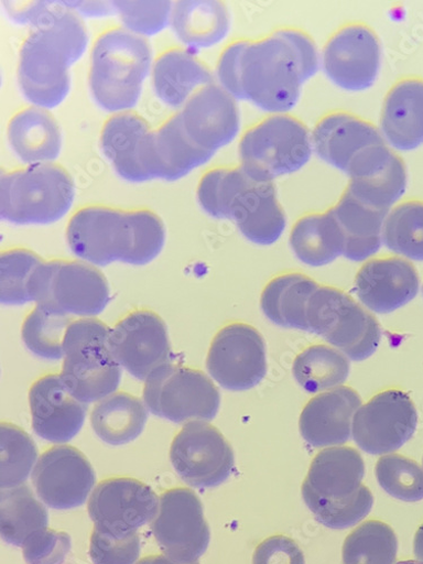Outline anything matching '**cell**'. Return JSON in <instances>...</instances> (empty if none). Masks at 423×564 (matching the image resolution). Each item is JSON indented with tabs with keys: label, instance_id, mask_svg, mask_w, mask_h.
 Returning <instances> with one entry per match:
<instances>
[{
	"label": "cell",
	"instance_id": "obj_1",
	"mask_svg": "<svg viewBox=\"0 0 423 564\" xmlns=\"http://www.w3.org/2000/svg\"><path fill=\"white\" fill-rule=\"evenodd\" d=\"M318 66L312 39L302 31L282 29L258 41L229 44L219 57L217 75L234 99L284 115L296 107L303 85Z\"/></svg>",
	"mask_w": 423,
	"mask_h": 564
},
{
	"label": "cell",
	"instance_id": "obj_2",
	"mask_svg": "<svg viewBox=\"0 0 423 564\" xmlns=\"http://www.w3.org/2000/svg\"><path fill=\"white\" fill-rule=\"evenodd\" d=\"M18 24L34 29L24 40L18 65L23 96L35 107L53 109L70 90V67L86 52L88 36L73 2H3Z\"/></svg>",
	"mask_w": 423,
	"mask_h": 564
},
{
	"label": "cell",
	"instance_id": "obj_3",
	"mask_svg": "<svg viewBox=\"0 0 423 564\" xmlns=\"http://www.w3.org/2000/svg\"><path fill=\"white\" fill-rule=\"evenodd\" d=\"M66 239L70 251L91 265H145L163 251L166 230L161 217L148 209L88 206L73 215Z\"/></svg>",
	"mask_w": 423,
	"mask_h": 564
},
{
	"label": "cell",
	"instance_id": "obj_4",
	"mask_svg": "<svg viewBox=\"0 0 423 564\" xmlns=\"http://www.w3.org/2000/svg\"><path fill=\"white\" fill-rule=\"evenodd\" d=\"M198 202L212 217L237 224L258 246L275 243L286 228L272 182H258L239 167L208 171L198 185Z\"/></svg>",
	"mask_w": 423,
	"mask_h": 564
},
{
	"label": "cell",
	"instance_id": "obj_5",
	"mask_svg": "<svg viewBox=\"0 0 423 564\" xmlns=\"http://www.w3.org/2000/svg\"><path fill=\"white\" fill-rule=\"evenodd\" d=\"M364 477L365 463L358 451L341 446L318 453L302 487L303 499L317 522L345 530L362 521L373 505Z\"/></svg>",
	"mask_w": 423,
	"mask_h": 564
},
{
	"label": "cell",
	"instance_id": "obj_6",
	"mask_svg": "<svg viewBox=\"0 0 423 564\" xmlns=\"http://www.w3.org/2000/svg\"><path fill=\"white\" fill-rule=\"evenodd\" d=\"M151 66L152 51L145 37L122 28L106 31L91 50L93 99L107 111H128L138 104Z\"/></svg>",
	"mask_w": 423,
	"mask_h": 564
},
{
	"label": "cell",
	"instance_id": "obj_7",
	"mask_svg": "<svg viewBox=\"0 0 423 564\" xmlns=\"http://www.w3.org/2000/svg\"><path fill=\"white\" fill-rule=\"evenodd\" d=\"M111 328L102 321L84 317L68 327L61 378L80 402H99L117 392L122 367L109 343Z\"/></svg>",
	"mask_w": 423,
	"mask_h": 564
},
{
	"label": "cell",
	"instance_id": "obj_8",
	"mask_svg": "<svg viewBox=\"0 0 423 564\" xmlns=\"http://www.w3.org/2000/svg\"><path fill=\"white\" fill-rule=\"evenodd\" d=\"M75 184L53 163L30 165L0 180V215L17 225H45L62 219L72 208Z\"/></svg>",
	"mask_w": 423,
	"mask_h": 564
},
{
	"label": "cell",
	"instance_id": "obj_9",
	"mask_svg": "<svg viewBox=\"0 0 423 564\" xmlns=\"http://www.w3.org/2000/svg\"><path fill=\"white\" fill-rule=\"evenodd\" d=\"M312 137L302 121L290 115H272L241 138V167L258 182L288 175L311 160Z\"/></svg>",
	"mask_w": 423,
	"mask_h": 564
},
{
	"label": "cell",
	"instance_id": "obj_10",
	"mask_svg": "<svg viewBox=\"0 0 423 564\" xmlns=\"http://www.w3.org/2000/svg\"><path fill=\"white\" fill-rule=\"evenodd\" d=\"M308 333L321 336L355 361L378 350L382 334L378 321L346 293L319 286L307 307Z\"/></svg>",
	"mask_w": 423,
	"mask_h": 564
},
{
	"label": "cell",
	"instance_id": "obj_11",
	"mask_svg": "<svg viewBox=\"0 0 423 564\" xmlns=\"http://www.w3.org/2000/svg\"><path fill=\"white\" fill-rule=\"evenodd\" d=\"M111 301L109 282L84 261L54 260L41 265L34 288L36 306L65 316L93 317Z\"/></svg>",
	"mask_w": 423,
	"mask_h": 564
},
{
	"label": "cell",
	"instance_id": "obj_12",
	"mask_svg": "<svg viewBox=\"0 0 423 564\" xmlns=\"http://www.w3.org/2000/svg\"><path fill=\"white\" fill-rule=\"evenodd\" d=\"M144 402L150 412L174 423L212 421L220 406V394L198 369L167 364L145 381Z\"/></svg>",
	"mask_w": 423,
	"mask_h": 564
},
{
	"label": "cell",
	"instance_id": "obj_13",
	"mask_svg": "<svg viewBox=\"0 0 423 564\" xmlns=\"http://www.w3.org/2000/svg\"><path fill=\"white\" fill-rule=\"evenodd\" d=\"M170 459L178 477L198 489L223 485L235 467L231 446L206 421L185 423L171 444Z\"/></svg>",
	"mask_w": 423,
	"mask_h": 564
},
{
	"label": "cell",
	"instance_id": "obj_14",
	"mask_svg": "<svg viewBox=\"0 0 423 564\" xmlns=\"http://www.w3.org/2000/svg\"><path fill=\"white\" fill-rule=\"evenodd\" d=\"M210 378L223 389L248 391L265 378V344L256 327L231 323L215 336L207 356Z\"/></svg>",
	"mask_w": 423,
	"mask_h": 564
},
{
	"label": "cell",
	"instance_id": "obj_15",
	"mask_svg": "<svg viewBox=\"0 0 423 564\" xmlns=\"http://www.w3.org/2000/svg\"><path fill=\"white\" fill-rule=\"evenodd\" d=\"M152 531L165 555L181 563L197 562L210 542L202 500L186 488L171 489L161 496Z\"/></svg>",
	"mask_w": 423,
	"mask_h": 564
},
{
	"label": "cell",
	"instance_id": "obj_16",
	"mask_svg": "<svg viewBox=\"0 0 423 564\" xmlns=\"http://www.w3.org/2000/svg\"><path fill=\"white\" fill-rule=\"evenodd\" d=\"M160 499L148 485L131 478L102 481L88 501V514L96 529L116 538L134 534L153 522Z\"/></svg>",
	"mask_w": 423,
	"mask_h": 564
},
{
	"label": "cell",
	"instance_id": "obj_17",
	"mask_svg": "<svg viewBox=\"0 0 423 564\" xmlns=\"http://www.w3.org/2000/svg\"><path fill=\"white\" fill-rule=\"evenodd\" d=\"M416 426L417 412L410 397L400 390H388L358 409L352 437L364 452L384 455L408 443Z\"/></svg>",
	"mask_w": 423,
	"mask_h": 564
},
{
	"label": "cell",
	"instance_id": "obj_18",
	"mask_svg": "<svg viewBox=\"0 0 423 564\" xmlns=\"http://www.w3.org/2000/svg\"><path fill=\"white\" fill-rule=\"evenodd\" d=\"M109 343L119 365L140 381H147L171 362L167 326L152 311H135L124 316L111 328Z\"/></svg>",
	"mask_w": 423,
	"mask_h": 564
},
{
	"label": "cell",
	"instance_id": "obj_19",
	"mask_svg": "<svg viewBox=\"0 0 423 564\" xmlns=\"http://www.w3.org/2000/svg\"><path fill=\"white\" fill-rule=\"evenodd\" d=\"M322 65L327 78L338 87L352 91L367 89L380 74V40L365 24L345 25L325 44Z\"/></svg>",
	"mask_w": 423,
	"mask_h": 564
},
{
	"label": "cell",
	"instance_id": "obj_20",
	"mask_svg": "<svg viewBox=\"0 0 423 564\" xmlns=\"http://www.w3.org/2000/svg\"><path fill=\"white\" fill-rule=\"evenodd\" d=\"M32 482L43 503L56 510H69L86 502L97 476L82 452L59 445L39 457Z\"/></svg>",
	"mask_w": 423,
	"mask_h": 564
},
{
	"label": "cell",
	"instance_id": "obj_21",
	"mask_svg": "<svg viewBox=\"0 0 423 564\" xmlns=\"http://www.w3.org/2000/svg\"><path fill=\"white\" fill-rule=\"evenodd\" d=\"M100 143L122 178L130 182L158 178L154 130L143 117L130 111L116 113L106 121Z\"/></svg>",
	"mask_w": 423,
	"mask_h": 564
},
{
	"label": "cell",
	"instance_id": "obj_22",
	"mask_svg": "<svg viewBox=\"0 0 423 564\" xmlns=\"http://www.w3.org/2000/svg\"><path fill=\"white\" fill-rule=\"evenodd\" d=\"M182 126L195 143L214 153L231 143L240 130V111L221 86L199 88L177 113Z\"/></svg>",
	"mask_w": 423,
	"mask_h": 564
},
{
	"label": "cell",
	"instance_id": "obj_23",
	"mask_svg": "<svg viewBox=\"0 0 423 564\" xmlns=\"http://www.w3.org/2000/svg\"><path fill=\"white\" fill-rule=\"evenodd\" d=\"M32 429L42 440L65 444L82 431L87 404L80 402L63 382L50 373L35 381L29 392Z\"/></svg>",
	"mask_w": 423,
	"mask_h": 564
},
{
	"label": "cell",
	"instance_id": "obj_24",
	"mask_svg": "<svg viewBox=\"0 0 423 564\" xmlns=\"http://www.w3.org/2000/svg\"><path fill=\"white\" fill-rule=\"evenodd\" d=\"M346 174L349 176L346 191L373 209L389 212L406 191L405 165L387 144L360 153Z\"/></svg>",
	"mask_w": 423,
	"mask_h": 564
},
{
	"label": "cell",
	"instance_id": "obj_25",
	"mask_svg": "<svg viewBox=\"0 0 423 564\" xmlns=\"http://www.w3.org/2000/svg\"><path fill=\"white\" fill-rule=\"evenodd\" d=\"M414 267L400 258L376 259L357 273L355 291L368 310L389 314L410 303L419 292Z\"/></svg>",
	"mask_w": 423,
	"mask_h": 564
},
{
	"label": "cell",
	"instance_id": "obj_26",
	"mask_svg": "<svg viewBox=\"0 0 423 564\" xmlns=\"http://www.w3.org/2000/svg\"><path fill=\"white\" fill-rule=\"evenodd\" d=\"M312 143L324 162L345 173L360 153L387 144L378 128L348 112L323 117L313 130Z\"/></svg>",
	"mask_w": 423,
	"mask_h": 564
},
{
	"label": "cell",
	"instance_id": "obj_27",
	"mask_svg": "<svg viewBox=\"0 0 423 564\" xmlns=\"http://www.w3.org/2000/svg\"><path fill=\"white\" fill-rule=\"evenodd\" d=\"M361 406L359 394L346 387L326 391L312 399L300 417V431L315 448L346 444L352 435V422Z\"/></svg>",
	"mask_w": 423,
	"mask_h": 564
},
{
	"label": "cell",
	"instance_id": "obj_28",
	"mask_svg": "<svg viewBox=\"0 0 423 564\" xmlns=\"http://www.w3.org/2000/svg\"><path fill=\"white\" fill-rule=\"evenodd\" d=\"M381 130L395 150L408 152L423 144V80L403 79L387 94Z\"/></svg>",
	"mask_w": 423,
	"mask_h": 564
},
{
	"label": "cell",
	"instance_id": "obj_29",
	"mask_svg": "<svg viewBox=\"0 0 423 564\" xmlns=\"http://www.w3.org/2000/svg\"><path fill=\"white\" fill-rule=\"evenodd\" d=\"M8 139L15 155L30 165L52 163L63 149L57 120L39 107L25 108L11 119Z\"/></svg>",
	"mask_w": 423,
	"mask_h": 564
},
{
	"label": "cell",
	"instance_id": "obj_30",
	"mask_svg": "<svg viewBox=\"0 0 423 564\" xmlns=\"http://www.w3.org/2000/svg\"><path fill=\"white\" fill-rule=\"evenodd\" d=\"M213 83L208 67L189 51L172 48L163 53L153 67V84L159 99L180 108L202 87Z\"/></svg>",
	"mask_w": 423,
	"mask_h": 564
},
{
	"label": "cell",
	"instance_id": "obj_31",
	"mask_svg": "<svg viewBox=\"0 0 423 564\" xmlns=\"http://www.w3.org/2000/svg\"><path fill=\"white\" fill-rule=\"evenodd\" d=\"M332 210L341 229L344 256L348 260L359 262L379 252L389 212L373 209L358 202L347 191Z\"/></svg>",
	"mask_w": 423,
	"mask_h": 564
},
{
	"label": "cell",
	"instance_id": "obj_32",
	"mask_svg": "<svg viewBox=\"0 0 423 564\" xmlns=\"http://www.w3.org/2000/svg\"><path fill=\"white\" fill-rule=\"evenodd\" d=\"M171 25L191 50H205L223 41L230 28L225 4L215 0H181L173 6Z\"/></svg>",
	"mask_w": 423,
	"mask_h": 564
},
{
	"label": "cell",
	"instance_id": "obj_33",
	"mask_svg": "<svg viewBox=\"0 0 423 564\" xmlns=\"http://www.w3.org/2000/svg\"><path fill=\"white\" fill-rule=\"evenodd\" d=\"M149 412L143 400L126 392H116L93 408L90 425L106 444L122 446L143 434Z\"/></svg>",
	"mask_w": 423,
	"mask_h": 564
},
{
	"label": "cell",
	"instance_id": "obj_34",
	"mask_svg": "<svg viewBox=\"0 0 423 564\" xmlns=\"http://www.w3.org/2000/svg\"><path fill=\"white\" fill-rule=\"evenodd\" d=\"M318 288L313 279L301 273L279 275L261 295L262 312L278 326L308 333L307 307Z\"/></svg>",
	"mask_w": 423,
	"mask_h": 564
},
{
	"label": "cell",
	"instance_id": "obj_35",
	"mask_svg": "<svg viewBox=\"0 0 423 564\" xmlns=\"http://www.w3.org/2000/svg\"><path fill=\"white\" fill-rule=\"evenodd\" d=\"M295 256L311 267H323L344 256L345 240L332 209L296 221L291 234Z\"/></svg>",
	"mask_w": 423,
	"mask_h": 564
},
{
	"label": "cell",
	"instance_id": "obj_36",
	"mask_svg": "<svg viewBox=\"0 0 423 564\" xmlns=\"http://www.w3.org/2000/svg\"><path fill=\"white\" fill-rule=\"evenodd\" d=\"M154 155L158 178L173 181L207 163L214 153L195 143L176 115L154 130Z\"/></svg>",
	"mask_w": 423,
	"mask_h": 564
},
{
	"label": "cell",
	"instance_id": "obj_37",
	"mask_svg": "<svg viewBox=\"0 0 423 564\" xmlns=\"http://www.w3.org/2000/svg\"><path fill=\"white\" fill-rule=\"evenodd\" d=\"M0 507L2 538L9 544L23 546L31 535L48 529V511L35 499L29 486L4 489Z\"/></svg>",
	"mask_w": 423,
	"mask_h": 564
},
{
	"label": "cell",
	"instance_id": "obj_38",
	"mask_svg": "<svg viewBox=\"0 0 423 564\" xmlns=\"http://www.w3.org/2000/svg\"><path fill=\"white\" fill-rule=\"evenodd\" d=\"M350 364L341 351L326 346H313L301 352L293 366L294 378L308 393L332 391L343 386Z\"/></svg>",
	"mask_w": 423,
	"mask_h": 564
},
{
	"label": "cell",
	"instance_id": "obj_39",
	"mask_svg": "<svg viewBox=\"0 0 423 564\" xmlns=\"http://www.w3.org/2000/svg\"><path fill=\"white\" fill-rule=\"evenodd\" d=\"M44 261L26 249H13L0 258V300L4 305L34 302L37 272Z\"/></svg>",
	"mask_w": 423,
	"mask_h": 564
},
{
	"label": "cell",
	"instance_id": "obj_40",
	"mask_svg": "<svg viewBox=\"0 0 423 564\" xmlns=\"http://www.w3.org/2000/svg\"><path fill=\"white\" fill-rule=\"evenodd\" d=\"M398 538L386 523L368 521L345 541V564H395Z\"/></svg>",
	"mask_w": 423,
	"mask_h": 564
},
{
	"label": "cell",
	"instance_id": "obj_41",
	"mask_svg": "<svg viewBox=\"0 0 423 564\" xmlns=\"http://www.w3.org/2000/svg\"><path fill=\"white\" fill-rule=\"evenodd\" d=\"M70 316L55 314L36 306L24 319L22 340L36 357L46 360L64 358L65 337Z\"/></svg>",
	"mask_w": 423,
	"mask_h": 564
},
{
	"label": "cell",
	"instance_id": "obj_42",
	"mask_svg": "<svg viewBox=\"0 0 423 564\" xmlns=\"http://www.w3.org/2000/svg\"><path fill=\"white\" fill-rule=\"evenodd\" d=\"M0 437L2 488L23 486L39 460L36 445L28 433L10 422H2Z\"/></svg>",
	"mask_w": 423,
	"mask_h": 564
},
{
	"label": "cell",
	"instance_id": "obj_43",
	"mask_svg": "<svg viewBox=\"0 0 423 564\" xmlns=\"http://www.w3.org/2000/svg\"><path fill=\"white\" fill-rule=\"evenodd\" d=\"M383 242L394 253L423 261V203L406 202L391 210L384 224Z\"/></svg>",
	"mask_w": 423,
	"mask_h": 564
},
{
	"label": "cell",
	"instance_id": "obj_44",
	"mask_svg": "<svg viewBox=\"0 0 423 564\" xmlns=\"http://www.w3.org/2000/svg\"><path fill=\"white\" fill-rule=\"evenodd\" d=\"M380 486L390 496L404 502L423 499V468L398 454L382 456L375 467Z\"/></svg>",
	"mask_w": 423,
	"mask_h": 564
},
{
	"label": "cell",
	"instance_id": "obj_45",
	"mask_svg": "<svg viewBox=\"0 0 423 564\" xmlns=\"http://www.w3.org/2000/svg\"><path fill=\"white\" fill-rule=\"evenodd\" d=\"M112 3L116 14L120 17L127 30L140 36L155 35L171 22L173 6L167 0H118Z\"/></svg>",
	"mask_w": 423,
	"mask_h": 564
},
{
	"label": "cell",
	"instance_id": "obj_46",
	"mask_svg": "<svg viewBox=\"0 0 423 564\" xmlns=\"http://www.w3.org/2000/svg\"><path fill=\"white\" fill-rule=\"evenodd\" d=\"M140 555V539L137 533L116 538L94 530L90 538L89 556L94 564H135Z\"/></svg>",
	"mask_w": 423,
	"mask_h": 564
},
{
	"label": "cell",
	"instance_id": "obj_47",
	"mask_svg": "<svg viewBox=\"0 0 423 564\" xmlns=\"http://www.w3.org/2000/svg\"><path fill=\"white\" fill-rule=\"evenodd\" d=\"M70 550L69 534L45 529L26 540L23 556L28 564H63Z\"/></svg>",
	"mask_w": 423,
	"mask_h": 564
},
{
	"label": "cell",
	"instance_id": "obj_48",
	"mask_svg": "<svg viewBox=\"0 0 423 564\" xmlns=\"http://www.w3.org/2000/svg\"><path fill=\"white\" fill-rule=\"evenodd\" d=\"M253 564H305V556L295 541L275 535L257 547Z\"/></svg>",
	"mask_w": 423,
	"mask_h": 564
},
{
	"label": "cell",
	"instance_id": "obj_49",
	"mask_svg": "<svg viewBox=\"0 0 423 564\" xmlns=\"http://www.w3.org/2000/svg\"><path fill=\"white\" fill-rule=\"evenodd\" d=\"M137 564H199V563L198 562L181 563V562L170 558L166 555H153V556H148L143 560H140Z\"/></svg>",
	"mask_w": 423,
	"mask_h": 564
},
{
	"label": "cell",
	"instance_id": "obj_50",
	"mask_svg": "<svg viewBox=\"0 0 423 564\" xmlns=\"http://www.w3.org/2000/svg\"><path fill=\"white\" fill-rule=\"evenodd\" d=\"M413 552L416 561L423 564V524L419 528L414 536Z\"/></svg>",
	"mask_w": 423,
	"mask_h": 564
},
{
	"label": "cell",
	"instance_id": "obj_51",
	"mask_svg": "<svg viewBox=\"0 0 423 564\" xmlns=\"http://www.w3.org/2000/svg\"><path fill=\"white\" fill-rule=\"evenodd\" d=\"M395 564H420V563L417 561L408 560V561H401V562L395 563Z\"/></svg>",
	"mask_w": 423,
	"mask_h": 564
}]
</instances>
